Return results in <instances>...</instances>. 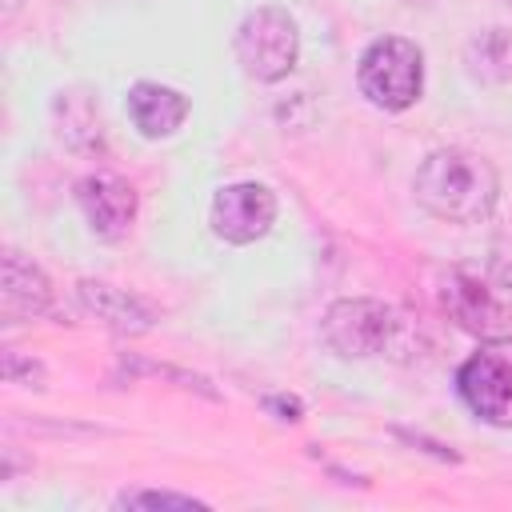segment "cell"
<instances>
[{
  "instance_id": "6da1fadb",
  "label": "cell",
  "mask_w": 512,
  "mask_h": 512,
  "mask_svg": "<svg viewBox=\"0 0 512 512\" xmlns=\"http://www.w3.org/2000/svg\"><path fill=\"white\" fill-rule=\"evenodd\" d=\"M412 192L424 212L448 224H480L492 216L500 180L496 168L468 148H436L416 168Z\"/></svg>"
},
{
  "instance_id": "7a4b0ae2",
  "label": "cell",
  "mask_w": 512,
  "mask_h": 512,
  "mask_svg": "<svg viewBox=\"0 0 512 512\" xmlns=\"http://www.w3.org/2000/svg\"><path fill=\"white\" fill-rule=\"evenodd\" d=\"M356 84L360 92L384 108V112H404L420 100L424 88V56L412 40L404 36H380L364 48L356 64Z\"/></svg>"
},
{
  "instance_id": "3957f363",
  "label": "cell",
  "mask_w": 512,
  "mask_h": 512,
  "mask_svg": "<svg viewBox=\"0 0 512 512\" xmlns=\"http://www.w3.org/2000/svg\"><path fill=\"white\" fill-rule=\"evenodd\" d=\"M236 60L240 68L252 76V80H284L292 68H296V56H300V32H296V20L276 8V4H264V8H252L240 28H236Z\"/></svg>"
},
{
  "instance_id": "277c9868",
  "label": "cell",
  "mask_w": 512,
  "mask_h": 512,
  "mask_svg": "<svg viewBox=\"0 0 512 512\" xmlns=\"http://www.w3.org/2000/svg\"><path fill=\"white\" fill-rule=\"evenodd\" d=\"M404 320L396 316V308H388L384 300H368V296H352V300H336L324 312V340L332 352L340 356H384L396 336H400Z\"/></svg>"
},
{
  "instance_id": "5b68a950",
  "label": "cell",
  "mask_w": 512,
  "mask_h": 512,
  "mask_svg": "<svg viewBox=\"0 0 512 512\" xmlns=\"http://www.w3.org/2000/svg\"><path fill=\"white\" fill-rule=\"evenodd\" d=\"M460 396L464 404L496 424V428H512V336H496L484 340L464 364H460Z\"/></svg>"
},
{
  "instance_id": "8992f818",
  "label": "cell",
  "mask_w": 512,
  "mask_h": 512,
  "mask_svg": "<svg viewBox=\"0 0 512 512\" xmlns=\"http://www.w3.org/2000/svg\"><path fill=\"white\" fill-rule=\"evenodd\" d=\"M500 292L504 288L496 280H480L476 272L456 268V272H448L440 300L464 332L496 340V336H512V300H504Z\"/></svg>"
},
{
  "instance_id": "52a82bcc",
  "label": "cell",
  "mask_w": 512,
  "mask_h": 512,
  "mask_svg": "<svg viewBox=\"0 0 512 512\" xmlns=\"http://www.w3.org/2000/svg\"><path fill=\"white\" fill-rule=\"evenodd\" d=\"M272 220H276V196L256 180L228 184L212 196V232L228 244L260 240L272 228Z\"/></svg>"
},
{
  "instance_id": "ba28073f",
  "label": "cell",
  "mask_w": 512,
  "mask_h": 512,
  "mask_svg": "<svg viewBox=\"0 0 512 512\" xmlns=\"http://www.w3.org/2000/svg\"><path fill=\"white\" fill-rule=\"evenodd\" d=\"M76 204L92 228V236L100 240H124L132 220H136V188L112 172H92L76 184Z\"/></svg>"
},
{
  "instance_id": "9c48e42d",
  "label": "cell",
  "mask_w": 512,
  "mask_h": 512,
  "mask_svg": "<svg viewBox=\"0 0 512 512\" xmlns=\"http://www.w3.org/2000/svg\"><path fill=\"white\" fill-rule=\"evenodd\" d=\"M48 308H52L48 276L32 260H24L20 252H4V268H0V316H4V324L36 320Z\"/></svg>"
},
{
  "instance_id": "30bf717a",
  "label": "cell",
  "mask_w": 512,
  "mask_h": 512,
  "mask_svg": "<svg viewBox=\"0 0 512 512\" xmlns=\"http://www.w3.org/2000/svg\"><path fill=\"white\" fill-rule=\"evenodd\" d=\"M128 116L132 124L140 128V136L148 140H160V136H172L184 116H188V96L168 88V84H152V80H140L128 88Z\"/></svg>"
},
{
  "instance_id": "8fae6325",
  "label": "cell",
  "mask_w": 512,
  "mask_h": 512,
  "mask_svg": "<svg viewBox=\"0 0 512 512\" xmlns=\"http://www.w3.org/2000/svg\"><path fill=\"white\" fill-rule=\"evenodd\" d=\"M80 300L96 320H104L120 336H136V332L152 328V312L136 296H128V292H120V288H112L104 280H84L80 284Z\"/></svg>"
},
{
  "instance_id": "7c38bea8",
  "label": "cell",
  "mask_w": 512,
  "mask_h": 512,
  "mask_svg": "<svg viewBox=\"0 0 512 512\" xmlns=\"http://www.w3.org/2000/svg\"><path fill=\"white\" fill-rule=\"evenodd\" d=\"M468 76L480 84H504L512 80V32L508 28H484L464 44Z\"/></svg>"
},
{
  "instance_id": "4fadbf2b",
  "label": "cell",
  "mask_w": 512,
  "mask_h": 512,
  "mask_svg": "<svg viewBox=\"0 0 512 512\" xmlns=\"http://www.w3.org/2000/svg\"><path fill=\"white\" fill-rule=\"evenodd\" d=\"M56 124H60V140L76 152H96L104 148L100 136V112L92 108L88 92H60L56 100Z\"/></svg>"
},
{
  "instance_id": "5bb4252c",
  "label": "cell",
  "mask_w": 512,
  "mask_h": 512,
  "mask_svg": "<svg viewBox=\"0 0 512 512\" xmlns=\"http://www.w3.org/2000/svg\"><path fill=\"white\" fill-rule=\"evenodd\" d=\"M116 508H204V500H192L180 492H124Z\"/></svg>"
},
{
  "instance_id": "9a60e30c",
  "label": "cell",
  "mask_w": 512,
  "mask_h": 512,
  "mask_svg": "<svg viewBox=\"0 0 512 512\" xmlns=\"http://www.w3.org/2000/svg\"><path fill=\"white\" fill-rule=\"evenodd\" d=\"M488 276L504 288V292H512V224L496 236V244H492V256H488Z\"/></svg>"
},
{
  "instance_id": "2e32d148",
  "label": "cell",
  "mask_w": 512,
  "mask_h": 512,
  "mask_svg": "<svg viewBox=\"0 0 512 512\" xmlns=\"http://www.w3.org/2000/svg\"><path fill=\"white\" fill-rule=\"evenodd\" d=\"M4 376L16 384V380H28V388H44V368L36 360H20L16 352H4Z\"/></svg>"
},
{
  "instance_id": "e0dca14e",
  "label": "cell",
  "mask_w": 512,
  "mask_h": 512,
  "mask_svg": "<svg viewBox=\"0 0 512 512\" xmlns=\"http://www.w3.org/2000/svg\"><path fill=\"white\" fill-rule=\"evenodd\" d=\"M264 408L268 412H276V420H300V412H304V404L296 400V396H264Z\"/></svg>"
},
{
  "instance_id": "ac0fdd59",
  "label": "cell",
  "mask_w": 512,
  "mask_h": 512,
  "mask_svg": "<svg viewBox=\"0 0 512 512\" xmlns=\"http://www.w3.org/2000/svg\"><path fill=\"white\" fill-rule=\"evenodd\" d=\"M508 4H512V0H508Z\"/></svg>"
}]
</instances>
